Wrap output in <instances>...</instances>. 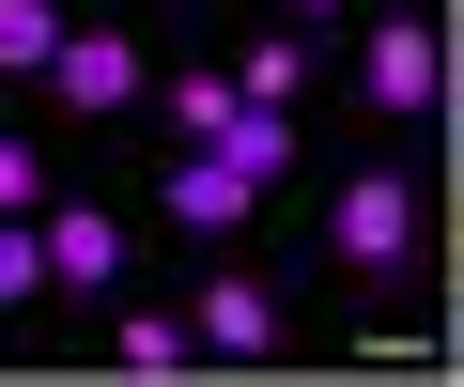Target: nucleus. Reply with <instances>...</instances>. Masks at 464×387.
<instances>
[{"instance_id": "1", "label": "nucleus", "mask_w": 464, "mask_h": 387, "mask_svg": "<svg viewBox=\"0 0 464 387\" xmlns=\"http://www.w3.org/2000/svg\"><path fill=\"white\" fill-rule=\"evenodd\" d=\"M325 248H341V264H372V279H387V264H418V170H356L341 202H325Z\"/></svg>"}, {"instance_id": "2", "label": "nucleus", "mask_w": 464, "mask_h": 387, "mask_svg": "<svg viewBox=\"0 0 464 387\" xmlns=\"http://www.w3.org/2000/svg\"><path fill=\"white\" fill-rule=\"evenodd\" d=\"M356 93H372L387 124H433V93H449V47H433V16H372V47H356Z\"/></svg>"}, {"instance_id": "3", "label": "nucleus", "mask_w": 464, "mask_h": 387, "mask_svg": "<svg viewBox=\"0 0 464 387\" xmlns=\"http://www.w3.org/2000/svg\"><path fill=\"white\" fill-rule=\"evenodd\" d=\"M47 93H63L78 124H109V109H140V47H124V32H63V63H47Z\"/></svg>"}, {"instance_id": "4", "label": "nucleus", "mask_w": 464, "mask_h": 387, "mask_svg": "<svg viewBox=\"0 0 464 387\" xmlns=\"http://www.w3.org/2000/svg\"><path fill=\"white\" fill-rule=\"evenodd\" d=\"M32 233H47V279H63V295H124V218L63 202V218H32Z\"/></svg>"}, {"instance_id": "5", "label": "nucleus", "mask_w": 464, "mask_h": 387, "mask_svg": "<svg viewBox=\"0 0 464 387\" xmlns=\"http://www.w3.org/2000/svg\"><path fill=\"white\" fill-rule=\"evenodd\" d=\"M201 155H217V170H232V186H248V202H264V186H279V170H295V109H232V124H217V140H201Z\"/></svg>"}, {"instance_id": "6", "label": "nucleus", "mask_w": 464, "mask_h": 387, "mask_svg": "<svg viewBox=\"0 0 464 387\" xmlns=\"http://www.w3.org/2000/svg\"><path fill=\"white\" fill-rule=\"evenodd\" d=\"M186 341H201V356H264V341H279V310H264V279H217V295L186 310Z\"/></svg>"}, {"instance_id": "7", "label": "nucleus", "mask_w": 464, "mask_h": 387, "mask_svg": "<svg viewBox=\"0 0 464 387\" xmlns=\"http://www.w3.org/2000/svg\"><path fill=\"white\" fill-rule=\"evenodd\" d=\"M109 356H124L140 387H170V372H201V341H186V310H124V325H109Z\"/></svg>"}, {"instance_id": "8", "label": "nucleus", "mask_w": 464, "mask_h": 387, "mask_svg": "<svg viewBox=\"0 0 464 387\" xmlns=\"http://www.w3.org/2000/svg\"><path fill=\"white\" fill-rule=\"evenodd\" d=\"M63 32H78L63 0H0V78H47V63H63Z\"/></svg>"}, {"instance_id": "9", "label": "nucleus", "mask_w": 464, "mask_h": 387, "mask_svg": "<svg viewBox=\"0 0 464 387\" xmlns=\"http://www.w3.org/2000/svg\"><path fill=\"white\" fill-rule=\"evenodd\" d=\"M170 218H186V233H232V218H248V186H232L217 155H170Z\"/></svg>"}, {"instance_id": "10", "label": "nucleus", "mask_w": 464, "mask_h": 387, "mask_svg": "<svg viewBox=\"0 0 464 387\" xmlns=\"http://www.w3.org/2000/svg\"><path fill=\"white\" fill-rule=\"evenodd\" d=\"M295 78H310V63H295V32H264L248 63H232V93H248V109H295Z\"/></svg>"}, {"instance_id": "11", "label": "nucleus", "mask_w": 464, "mask_h": 387, "mask_svg": "<svg viewBox=\"0 0 464 387\" xmlns=\"http://www.w3.org/2000/svg\"><path fill=\"white\" fill-rule=\"evenodd\" d=\"M232 109H248V93H232V78H170V140H186V155H201V140H217Z\"/></svg>"}, {"instance_id": "12", "label": "nucleus", "mask_w": 464, "mask_h": 387, "mask_svg": "<svg viewBox=\"0 0 464 387\" xmlns=\"http://www.w3.org/2000/svg\"><path fill=\"white\" fill-rule=\"evenodd\" d=\"M16 295H47V233H32V218H0V310H16Z\"/></svg>"}, {"instance_id": "13", "label": "nucleus", "mask_w": 464, "mask_h": 387, "mask_svg": "<svg viewBox=\"0 0 464 387\" xmlns=\"http://www.w3.org/2000/svg\"><path fill=\"white\" fill-rule=\"evenodd\" d=\"M0 218H32V140H0Z\"/></svg>"}, {"instance_id": "14", "label": "nucleus", "mask_w": 464, "mask_h": 387, "mask_svg": "<svg viewBox=\"0 0 464 387\" xmlns=\"http://www.w3.org/2000/svg\"><path fill=\"white\" fill-rule=\"evenodd\" d=\"M295 16H341V0H295Z\"/></svg>"}]
</instances>
